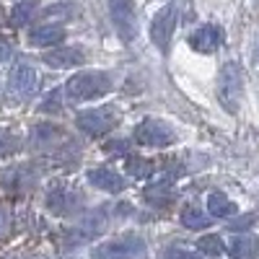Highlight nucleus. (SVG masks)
Masks as SVG:
<instances>
[{"instance_id":"nucleus-12","label":"nucleus","mask_w":259,"mask_h":259,"mask_svg":"<svg viewBox=\"0 0 259 259\" xmlns=\"http://www.w3.org/2000/svg\"><path fill=\"white\" fill-rule=\"evenodd\" d=\"M221 45H223V29L215 26V24H205V26H200L197 31L189 36V47L202 52V55L215 52Z\"/></svg>"},{"instance_id":"nucleus-7","label":"nucleus","mask_w":259,"mask_h":259,"mask_svg":"<svg viewBox=\"0 0 259 259\" xmlns=\"http://www.w3.org/2000/svg\"><path fill=\"white\" fill-rule=\"evenodd\" d=\"M135 140L145 148H166L177 140V133L171 130L163 119H153V117H148L138 124L135 130Z\"/></svg>"},{"instance_id":"nucleus-2","label":"nucleus","mask_w":259,"mask_h":259,"mask_svg":"<svg viewBox=\"0 0 259 259\" xmlns=\"http://www.w3.org/2000/svg\"><path fill=\"white\" fill-rule=\"evenodd\" d=\"M106 223H109V210H106V207H99L94 212H85L75 226L65 228L62 244L68 246V249H73V246H80L85 241H94L99 233L106 231Z\"/></svg>"},{"instance_id":"nucleus-3","label":"nucleus","mask_w":259,"mask_h":259,"mask_svg":"<svg viewBox=\"0 0 259 259\" xmlns=\"http://www.w3.org/2000/svg\"><path fill=\"white\" fill-rule=\"evenodd\" d=\"M148 244L138 233H124L94 249V259H145Z\"/></svg>"},{"instance_id":"nucleus-5","label":"nucleus","mask_w":259,"mask_h":259,"mask_svg":"<svg viewBox=\"0 0 259 259\" xmlns=\"http://www.w3.org/2000/svg\"><path fill=\"white\" fill-rule=\"evenodd\" d=\"M119 114L117 109H112V106H101V109H85V112H78L75 114V124L78 130H83L85 135L91 138H101L106 135L109 130H114Z\"/></svg>"},{"instance_id":"nucleus-11","label":"nucleus","mask_w":259,"mask_h":259,"mask_svg":"<svg viewBox=\"0 0 259 259\" xmlns=\"http://www.w3.org/2000/svg\"><path fill=\"white\" fill-rule=\"evenodd\" d=\"M89 182L91 187L101 189V192H109V194H119L122 189H127V179L119 174V171L109 168V166H99L89 171Z\"/></svg>"},{"instance_id":"nucleus-17","label":"nucleus","mask_w":259,"mask_h":259,"mask_svg":"<svg viewBox=\"0 0 259 259\" xmlns=\"http://www.w3.org/2000/svg\"><path fill=\"white\" fill-rule=\"evenodd\" d=\"M228 251L236 259H254L259 254V239H256V236H251V233L236 236V239L231 241V246H228Z\"/></svg>"},{"instance_id":"nucleus-26","label":"nucleus","mask_w":259,"mask_h":259,"mask_svg":"<svg viewBox=\"0 0 259 259\" xmlns=\"http://www.w3.org/2000/svg\"><path fill=\"white\" fill-rule=\"evenodd\" d=\"M8 228H11V215H8L6 207H0V239L8 233Z\"/></svg>"},{"instance_id":"nucleus-8","label":"nucleus","mask_w":259,"mask_h":259,"mask_svg":"<svg viewBox=\"0 0 259 259\" xmlns=\"http://www.w3.org/2000/svg\"><path fill=\"white\" fill-rule=\"evenodd\" d=\"M39 91V73L29 62H16L8 75V94L16 99H31Z\"/></svg>"},{"instance_id":"nucleus-13","label":"nucleus","mask_w":259,"mask_h":259,"mask_svg":"<svg viewBox=\"0 0 259 259\" xmlns=\"http://www.w3.org/2000/svg\"><path fill=\"white\" fill-rule=\"evenodd\" d=\"M65 36H68V31H65L62 26H57V24H41V26L31 29L29 45L31 47H57L60 41H65Z\"/></svg>"},{"instance_id":"nucleus-22","label":"nucleus","mask_w":259,"mask_h":259,"mask_svg":"<svg viewBox=\"0 0 259 259\" xmlns=\"http://www.w3.org/2000/svg\"><path fill=\"white\" fill-rule=\"evenodd\" d=\"M197 249H200L202 254H207V256H221L226 246H223V239H221V236L207 233V236H202V239L197 241Z\"/></svg>"},{"instance_id":"nucleus-19","label":"nucleus","mask_w":259,"mask_h":259,"mask_svg":"<svg viewBox=\"0 0 259 259\" xmlns=\"http://www.w3.org/2000/svg\"><path fill=\"white\" fill-rule=\"evenodd\" d=\"M182 226H184V228H192V231L207 228V226H210V215H207V212H202V207L189 205V207H184V210H182Z\"/></svg>"},{"instance_id":"nucleus-24","label":"nucleus","mask_w":259,"mask_h":259,"mask_svg":"<svg viewBox=\"0 0 259 259\" xmlns=\"http://www.w3.org/2000/svg\"><path fill=\"white\" fill-rule=\"evenodd\" d=\"M166 259H202V254L192 251V249H179V246H174V249L166 251Z\"/></svg>"},{"instance_id":"nucleus-15","label":"nucleus","mask_w":259,"mask_h":259,"mask_svg":"<svg viewBox=\"0 0 259 259\" xmlns=\"http://www.w3.org/2000/svg\"><path fill=\"white\" fill-rule=\"evenodd\" d=\"M83 60H85V52L75 47H60L45 55V62L50 68H73V65H80Z\"/></svg>"},{"instance_id":"nucleus-25","label":"nucleus","mask_w":259,"mask_h":259,"mask_svg":"<svg viewBox=\"0 0 259 259\" xmlns=\"http://www.w3.org/2000/svg\"><path fill=\"white\" fill-rule=\"evenodd\" d=\"M41 112H60V94H57V91H52V94L45 99V104H41Z\"/></svg>"},{"instance_id":"nucleus-9","label":"nucleus","mask_w":259,"mask_h":259,"mask_svg":"<svg viewBox=\"0 0 259 259\" xmlns=\"http://www.w3.org/2000/svg\"><path fill=\"white\" fill-rule=\"evenodd\" d=\"M179 24V13H177V3H171L166 8H161L153 18V24H150V39H153V45L166 55L168 47H171V36H174V29Z\"/></svg>"},{"instance_id":"nucleus-14","label":"nucleus","mask_w":259,"mask_h":259,"mask_svg":"<svg viewBox=\"0 0 259 259\" xmlns=\"http://www.w3.org/2000/svg\"><path fill=\"white\" fill-rule=\"evenodd\" d=\"M60 140H65V135H62V130H60L57 124L39 122V124H34V130H31V145L39 148V150L57 148Z\"/></svg>"},{"instance_id":"nucleus-29","label":"nucleus","mask_w":259,"mask_h":259,"mask_svg":"<svg viewBox=\"0 0 259 259\" xmlns=\"http://www.w3.org/2000/svg\"><path fill=\"white\" fill-rule=\"evenodd\" d=\"M249 223H254V215H246L244 221H239V223H233L231 228H233V231H241V228H244V226H249Z\"/></svg>"},{"instance_id":"nucleus-16","label":"nucleus","mask_w":259,"mask_h":259,"mask_svg":"<svg viewBox=\"0 0 259 259\" xmlns=\"http://www.w3.org/2000/svg\"><path fill=\"white\" fill-rule=\"evenodd\" d=\"M143 197H145V202H150L153 207H166V205L174 202V192H171L168 182H156V184H148L143 189Z\"/></svg>"},{"instance_id":"nucleus-4","label":"nucleus","mask_w":259,"mask_h":259,"mask_svg":"<svg viewBox=\"0 0 259 259\" xmlns=\"http://www.w3.org/2000/svg\"><path fill=\"white\" fill-rule=\"evenodd\" d=\"M244 96V70L236 62H228L221 73V85H218V99L226 109L233 114L239 112V104Z\"/></svg>"},{"instance_id":"nucleus-18","label":"nucleus","mask_w":259,"mask_h":259,"mask_svg":"<svg viewBox=\"0 0 259 259\" xmlns=\"http://www.w3.org/2000/svg\"><path fill=\"white\" fill-rule=\"evenodd\" d=\"M207 210H210V215H215V218H231V215H236V205L226 197L223 192L207 194Z\"/></svg>"},{"instance_id":"nucleus-27","label":"nucleus","mask_w":259,"mask_h":259,"mask_svg":"<svg viewBox=\"0 0 259 259\" xmlns=\"http://www.w3.org/2000/svg\"><path fill=\"white\" fill-rule=\"evenodd\" d=\"M104 150H106V153H124V150H127V143H124V140H112V143L104 145Z\"/></svg>"},{"instance_id":"nucleus-6","label":"nucleus","mask_w":259,"mask_h":259,"mask_svg":"<svg viewBox=\"0 0 259 259\" xmlns=\"http://www.w3.org/2000/svg\"><path fill=\"white\" fill-rule=\"evenodd\" d=\"M109 13L124 45H133L138 34V11L133 0H109Z\"/></svg>"},{"instance_id":"nucleus-28","label":"nucleus","mask_w":259,"mask_h":259,"mask_svg":"<svg viewBox=\"0 0 259 259\" xmlns=\"http://www.w3.org/2000/svg\"><path fill=\"white\" fill-rule=\"evenodd\" d=\"M8 57H11V47L6 45V41H3V39H0V62H6Z\"/></svg>"},{"instance_id":"nucleus-21","label":"nucleus","mask_w":259,"mask_h":259,"mask_svg":"<svg viewBox=\"0 0 259 259\" xmlns=\"http://www.w3.org/2000/svg\"><path fill=\"white\" fill-rule=\"evenodd\" d=\"M153 163L145 161V158H138V156H130L127 158V174L135 177V179H148L150 174H153Z\"/></svg>"},{"instance_id":"nucleus-10","label":"nucleus","mask_w":259,"mask_h":259,"mask_svg":"<svg viewBox=\"0 0 259 259\" xmlns=\"http://www.w3.org/2000/svg\"><path fill=\"white\" fill-rule=\"evenodd\" d=\"M80 202H83V197L68 184H52V189L47 192V207L55 215H70V212L80 210Z\"/></svg>"},{"instance_id":"nucleus-23","label":"nucleus","mask_w":259,"mask_h":259,"mask_svg":"<svg viewBox=\"0 0 259 259\" xmlns=\"http://www.w3.org/2000/svg\"><path fill=\"white\" fill-rule=\"evenodd\" d=\"M21 148V140L16 133H11V130H0V158H8L13 153H18Z\"/></svg>"},{"instance_id":"nucleus-1","label":"nucleus","mask_w":259,"mask_h":259,"mask_svg":"<svg viewBox=\"0 0 259 259\" xmlns=\"http://www.w3.org/2000/svg\"><path fill=\"white\" fill-rule=\"evenodd\" d=\"M112 89H114L112 75L101 70H83L65 83V94L70 101H94L99 96H106Z\"/></svg>"},{"instance_id":"nucleus-20","label":"nucleus","mask_w":259,"mask_h":259,"mask_svg":"<svg viewBox=\"0 0 259 259\" xmlns=\"http://www.w3.org/2000/svg\"><path fill=\"white\" fill-rule=\"evenodd\" d=\"M36 6H39L36 0H18L11 11V24L13 26H26L34 16V11H36Z\"/></svg>"}]
</instances>
